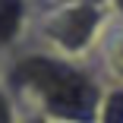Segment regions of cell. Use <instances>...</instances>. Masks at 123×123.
Listing matches in <instances>:
<instances>
[{
  "instance_id": "6da1fadb",
  "label": "cell",
  "mask_w": 123,
  "mask_h": 123,
  "mask_svg": "<svg viewBox=\"0 0 123 123\" xmlns=\"http://www.w3.org/2000/svg\"><path fill=\"white\" fill-rule=\"evenodd\" d=\"M0 82L13 92L22 117L54 123H95L107 88L95 60L63 57L32 38L0 60Z\"/></svg>"
},
{
  "instance_id": "7a4b0ae2",
  "label": "cell",
  "mask_w": 123,
  "mask_h": 123,
  "mask_svg": "<svg viewBox=\"0 0 123 123\" xmlns=\"http://www.w3.org/2000/svg\"><path fill=\"white\" fill-rule=\"evenodd\" d=\"M41 10L44 16L32 22V41L73 60H92L114 19V6L101 3H51Z\"/></svg>"
},
{
  "instance_id": "3957f363",
  "label": "cell",
  "mask_w": 123,
  "mask_h": 123,
  "mask_svg": "<svg viewBox=\"0 0 123 123\" xmlns=\"http://www.w3.org/2000/svg\"><path fill=\"white\" fill-rule=\"evenodd\" d=\"M35 6L29 3H0V60L13 57L32 38Z\"/></svg>"
},
{
  "instance_id": "277c9868",
  "label": "cell",
  "mask_w": 123,
  "mask_h": 123,
  "mask_svg": "<svg viewBox=\"0 0 123 123\" xmlns=\"http://www.w3.org/2000/svg\"><path fill=\"white\" fill-rule=\"evenodd\" d=\"M92 60L101 69L107 85H123V22L117 16L111 19V25H107V32H104Z\"/></svg>"
},
{
  "instance_id": "5b68a950",
  "label": "cell",
  "mask_w": 123,
  "mask_h": 123,
  "mask_svg": "<svg viewBox=\"0 0 123 123\" xmlns=\"http://www.w3.org/2000/svg\"><path fill=\"white\" fill-rule=\"evenodd\" d=\"M95 123H123V85H107Z\"/></svg>"
},
{
  "instance_id": "8992f818",
  "label": "cell",
  "mask_w": 123,
  "mask_h": 123,
  "mask_svg": "<svg viewBox=\"0 0 123 123\" xmlns=\"http://www.w3.org/2000/svg\"><path fill=\"white\" fill-rule=\"evenodd\" d=\"M0 123H22V111L3 82H0Z\"/></svg>"
},
{
  "instance_id": "52a82bcc",
  "label": "cell",
  "mask_w": 123,
  "mask_h": 123,
  "mask_svg": "<svg viewBox=\"0 0 123 123\" xmlns=\"http://www.w3.org/2000/svg\"><path fill=\"white\" fill-rule=\"evenodd\" d=\"M22 123H54V120H41V117H22Z\"/></svg>"
},
{
  "instance_id": "ba28073f",
  "label": "cell",
  "mask_w": 123,
  "mask_h": 123,
  "mask_svg": "<svg viewBox=\"0 0 123 123\" xmlns=\"http://www.w3.org/2000/svg\"><path fill=\"white\" fill-rule=\"evenodd\" d=\"M114 16H117V19L123 22V3H117V6H114Z\"/></svg>"
}]
</instances>
